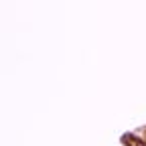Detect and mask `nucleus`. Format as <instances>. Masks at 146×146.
Returning <instances> with one entry per match:
<instances>
[{
  "label": "nucleus",
  "instance_id": "obj_1",
  "mask_svg": "<svg viewBox=\"0 0 146 146\" xmlns=\"http://www.w3.org/2000/svg\"><path fill=\"white\" fill-rule=\"evenodd\" d=\"M122 144H126V146H146L144 140H140L138 136H134V134H130V132L122 136Z\"/></svg>",
  "mask_w": 146,
  "mask_h": 146
}]
</instances>
